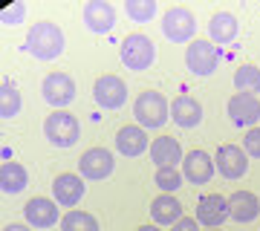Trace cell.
I'll list each match as a JSON object with an SVG mask.
<instances>
[{
    "label": "cell",
    "instance_id": "27",
    "mask_svg": "<svg viewBox=\"0 0 260 231\" xmlns=\"http://www.w3.org/2000/svg\"><path fill=\"white\" fill-rule=\"evenodd\" d=\"M124 15L133 23H148L156 15V0H124Z\"/></svg>",
    "mask_w": 260,
    "mask_h": 231
},
{
    "label": "cell",
    "instance_id": "7",
    "mask_svg": "<svg viewBox=\"0 0 260 231\" xmlns=\"http://www.w3.org/2000/svg\"><path fill=\"white\" fill-rule=\"evenodd\" d=\"M75 81L73 75L67 73H49L47 78H44V84H41V95H44V102L49 104V107H58V110H64V107H70V104L75 102Z\"/></svg>",
    "mask_w": 260,
    "mask_h": 231
},
{
    "label": "cell",
    "instance_id": "16",
    "mask_svg": "<svg viewBox=\"0 0 260 231\" xmlns=\"http://www.w3.org/2000/svg\"><path fill=\"white\" fill-rule=\"evenodd\" d=\"M214 176V159L205 150H191L182 159V179L191 185H208Z\"/></svg>",
    "mask_w": 260,
    "mask_h": 231
},
{
    "label": "cell",
    "instance_id": "26",
    "mask_svg": "<svg viewBox=\"0 0 260 231\" xmlns=\"http://www.w3.org/2000/svg\"><path fill=\"white\" fill-rule=\"evenodd\" d=\"M234 87L237 92H260V70L254 64H243L237 67V73H234Z\"/></svg>",
    "mask_w": 260,
    "mask_h": 231
},
{
    "label": "cell",
    "instance_id": "2",
    "mask_svg": "<svg viewBox=\"0 0 260 231\" xmlns=\"http://www.w3.org/2000/svg\"><path fill=\"white\" fill-rule=\"evenodd\" d=\"M119 58H121V67L124 70H133V73H145L153 67L156 61V46L148 35L142 32H130L119 46Z\"/></svg>",
    "mask_w": 260,
    "mask_h": 231
},
{
    "label": "cell",
    "instance_id": "17",
    "mask_svg": "<svg viewBox=\"0 0 260 231\" xmlns=\"http://www.w3.org/2000/svg\"><path fill=\"white\" fill-rule=\"evenodd\" d=\"M171 121L185 130L200 127V121H203V104L197 102V98H191V95H177L171 102Z\"/></svg>",
    "mask_w": 260,
    "mask_h": 231
},
{
    "label": "cell",
    "instance_id": "20",
    "mask_svg": "<svg viewBox=\"0 0 260 231\" xmlns=\"http://www.w3.org/2000/svg\"><path fill=\"white\" fill-rule=\"evenodd\" d=\"M150 217L153 225H177L182 220V203L174 194H159L150 203Z\"/></svg>",
    "mask_w": 260,
    "mask_h": 231
},
{
    "label": "cell",
    "instance_id": "34",
    "mask_svg": "<svg viewBox=\"0 0 260 231\" xmlns=\"http://www.w3.org/2000/svg\"><path fill=\"white\" fill-rule=\"evenodd\" d=\"M208 231H220V228H208Z\"/></svg>",
    "mask_w": 260,
    "mask_h": 231
},
{
    "label": "cell",
    "instance_id": "11",
    "mask_svg": "<svg viewBox=\"0 0 260 231\" xmlns=\"http://www.w3.org/2000/svg\"><path fill=\"white\" fill-rule=\"evenodd\" d=\"M225 110H229V119L232 124L237 127H254L260 119V98L257 95H251V92H234L229 104H225Z\"/></svg>",
    "mask_w": 260,
    "mask_h": 231
},
{
    "label": "cell",
    "instance_id": "24",
    "mask_svg": "<svg viewBox=\"0 0 260 231\" xmlns=\"http://www.w3.org/2000/svg\"><path fill=\"white\" fill-rule=\"evenodd\" d=\"M20 107H23L20 90L15 87V81L3 78V84H0V119H3V121L15 119V116L20 113Z\"/></svg>",
    "mask_w": 260,
    "mask_h": 231
},
{
    "label": "cell",
    "instance_id": "12",
    "mask_svg": "<svg viewBox=\"0 0 260 231\" xmlns=\"http://www.w3.org/2000/svg\"><path fill=\"white\" fill-rule=\"evenodd\" d=\"M229 217H232L229 196H223V194L200 196V203H197V222L200 225H205V228H220Z\"/></svg>",
    "mask_w": 260,
    "mask_h": 231
},
{
    "label": "cell",
    "instance_id": "22",
    "mask_svg": "<svg viewBox=\"0 0 260 231\" xmlns=\"http://www.w3.org/2000/svg\"><path fill=\"white\" fill-rule=\"evenodd\" d=\"M229 208H232V220L237 222H251L260 214V200L251 191H234L229 196Z\"/></svg>",
    "mask_w": 260,
    "mask_h": 231
},
{
    "label": "cell",
    "instance_id": "31",
    "mask_svg": "<svg viewBox=\"0 0 260 231\" xmlns=\"http://www.w3.org/2000/svg\"><path fill=\"white\" fill-rule=\"evenodd\" d=\"M171 231H200V222L191 220V217H182L177 225H171Z\"/></svg>",
    "mask_w": 260,
    "mask_h": 231
},
{
    "label": "cell",
    "instance_id": "8",
    "mask_svg": "<svg viewBox=\"0 0 260 231\" xmlns=\"http://www.w3.org/2000/svg\"><path fill=\"white\" fill-rule=\"evenodd\" d=\"M93 98L102 110H119L127 102V84L119 75H99L93 84Z\"/></svg>",
    "mask_w": 260,
    "mask_h": 231
},
{
    "label": "cell",
    "instance_id": "15",
    "mask_svg": "<svg viewBox=\"0 0 260 231\" xmlns=\"http://www.w3.org/2000/svg\"><path fill=\"white\" fill-rule=\"evenodd\" d=\"M23 217L32 228H52L55 222H61V211H58L55 200H47V196H35L29 200L26 208H23Z\"/></svg>",
    "mask_w": 260,
    "mask_h": 231
},
{
    "label": "cell",
    "instance_id": "10",
    "mask_svg": "<svg viewBox=\"0 0 260 231\" xmlns=\"http://www.w3.org/2000/svg\"><path fill=\"white\" fill-rule=\"evenodd\" d=\"M214 168L217 174L225 176V179H243L246 171H249V156L246 150L237 148V145H220L217 148V156H214Z\"/></svg>",
    "mask_w": 260,
    "mask_h": 231
},
{
    "label": "cell",
    "instance_id": "32",
    "mask_svg": "<svg viewBox=\"0 0 260 231\" xmlns=\"http://www.w3.org/2000/svg\"><path fill=\"white\" fill-rule=\"evenodd\" d=\"M3 231H32V225H20V222H9V225H3Z\"/></svg>",
    "mask_w": 260,
    "mask_h": 231
},
{
    "label": "cell",
    "instance_id": "9",
    "mask_svg": "<svg viewBox=\"0 0 260 231\" xmlns=\"http://www.w3.org/2000/svg\"><path fill=\"white\" fill-rule=\"evenodd\" d=\"M113 168H116V159H113V153L107 148H90L78 159V176L90 179V182L107 179L113 174Z\"/></svg>",
    "mask_w": 260,
    "mask_h": 231
},
{
    "label": "cell",
    "instance_id": "14",
    "mask_svg": "<svg viewBox=\"0 0 260 231\" xmlns=\"http://www.w3.org/2000/svg\"><path fill=\"white\" fill-rule=\"evenodd\" d=\"M84 26L90 29L93 35H107L116 26V9L107 0H90L84 6Z\"/></svg>",
    "mask_w": 260,
    "mask_h": 231
},
{
    "label": "cell",
    "instance_id": "21",
    "mask_svg": "<svg viewBox=\"0 0 260 231\" xmlns=\"http://www.w3.org/2000/svg\"><path fill=\"white\" fill-rule=\"evenodd\" d=\"M208 35H211L214 44H232L240 35V23L232 12H217L211 20H208Z\"/></svg>",
    "mask_w": 260,
    "mask_h": 231
},
{
    "label": "cell",
    "instance_id": "30",
    "mask_svg": "<svg viewBox=\"0 0 260 231\" xmlns=\"http://www.w3.org/2000/svg\"><path fill=\"white\" fill-rule=\"evenodd\" d=\"M243 150L249 159H260V127H249L243 136Z\"/></svg>",
    "mask_w": 260,
    "mask_h": 231
},
{
    "label": "cell",
    "instance_id": "6",
    "mask_svg": "<svg viewBox=\"0 0 260 231\" xmlns=\"http://www.w3.org/2000/svg\"><path fill=\"white\" fill-rule=\"evenodd\" d=\"M217 64H220V52L211 41H191L185 46V67L200 78H208V75L217 73Z\"/></svg>",
    "mask_w": 260,
    "mask_h": 231
},
{
    "label": "cell",
    "instance_id": "33",
    "mask_svg": "<svg viewBox=\"0 0 260 231\" xmlns=\"http://www.w3.org/2000/svg\"><path fill=\"white\" fill-rule=\"evenodd\" d=\"M136 231H162L159 225H142V228H136Z\"/></svg>",
    "mask_w": 260,
    "mask_h": 231
},
{
    "label": "cell",
    "instance_id": "1",
    "mask_svg": "<svg viewBox=\"0 0 260 231\" xmlns=\"http://www.w3.org/2000/svg\"><path fill=\"white\" fill-rule=\"evenodd\" d=\"M64 46H67L64 32H61V26L52 23V20L32 23L26 41H23V49H26L32 58H38V61H55V58H61Z\"/></svg>",
    "mask_w": 260,
    "mask_h": 231
},
{
    "label": "cell",
    "instance_id": "13",
    "mask_svg": "<svg viewBox=\"0 0 260 231\" xmlns=\"http://www.w3.org/2000/svg\"><path fill=\"white\" fill-rule=\"evenodd\" d=\"M87 194V185H84V176L75 174H58L55 182H52V196L61 208H75V205L84 200Z\"/></svg>",
    "mask_w": 260,
    "mask_h": 231
},
{
    "label": "cell",
    "instance_id": "18",
    "mask_svg": "<svg viewBox=\"0 0 260 231\" xmlns=\"http://www.w3.org/2000/svg\"><path fill=\"white\" fill-rule=\"evenodd\" d=\"M116 150H119L121 156H142L145 150H150L145 127H139V124H124L116 133Z\"/></svg>",
    "mask_w": 260,
    "mask_h": 231
},
{
    "label": "cell",
    "instance_id": "28",
    "mask_svg": "<svg viewBox=\"0 0 260 231\" xmlns=\"http://www.w3.org/2000/svg\"><path fill=\"white\" fill-rule=\"evenodd\" d=\"M153 182H156V188L162 194H174L179 185H182V171H177V168H156Z\"/></svg>",
    "mask_w": 260,
    "mask_h": 231
},
{
    "label": "cell",
    "instance_id": "5",
    "mask_svg": "<svg viewBox=\"0 0 260 231\" xmlns=\"http://www.w3.org/2000/svg\"><path fill=\"white\" fill-rule=\"evenodd\" d=\"M197 32V18L194 12L185 9V6H171L162 18V35L171 41V44H191Z\"/></svg>",
    "mask_w": 260,
    "mask_h": 231
},
{
    "label": "cell",
    "instance_id": "23",
    "mask_svg": "<svg viewBox=\"0 0 260 231\" xmlns=\"http://www.w3.org/2000/svg\"><path fill=\"white\" fill-rule=\"evenodd\" d=\"M26 185H29V174L20 162H3V165H0V191H3V194L15 196V194H20Z\"/></svg>",
    "mask_w": 260,
    "mask_h": 231
},
{
    "label": "cell",
    "instance_id": "29",
    "mask_svg": "<svg viewBox=\"0 0 260 231\" xmlns=\"http://www.w3.org/2000/svg\"><path fill=\"white\" fill-rule=\"evenodd\" d=\"M0 18H3V23H6V26H20V23H23V18H26V3H12V6H3V15H0Z\"/></svg>",
    "mask_w": 260,
    "mask_h": 231
},
{
    "label": "cell",
    "instance_id": "25",
    "mask_svg": "<svg viewBox=\"0 0 260 231\" xmlns=\"http://www.w3.org/2000/svg\"><path fill=\"white\" fill-rule=\"evenodd\" d=\"M58 225H61V231H99V220H95L93 214L78 211V208L67 211Z\"/></svg>",
    "mask_w": 260,
    "mask_h": 231
},
{
    "label": "cell",
    "instance_id": "19",
    "mask_svg": "<svg viewBox=\"0 0 260 231\" xmlns=\"http://www.w3.org/2000/svg\"><path fill=\"white\" fill-rule=\"evenodd\" d=\"M150 159L156 162V168H177L182 162V148H179V142L174 136H159L150 142Z\"/></svg>",
    "mask_w": 260,
    "mask_h": 231
},
{
    "label": "cell",
    "instance_id": "3",
    "mask_svg": "<svg viewBox=\"0 0 260 231\" xmlns=\"http://www.w3.org/2000/svg\"><path fill=\"white\" fill-rule=\"evenodd\" d=\"M133 116H136V124H139V127L156 130L171 119V104H168V98L162 92L145 90V92H139L136 102H133Z\"/></svg>",
    "mask_w": 260,
    "mask_h": 231
},
{
    "label": "cell",
    "instance_id": "4",
    "mask_svg": "<svg viewBox=\"0 0 260 231\" xmlns=\"http://www.w3.org/2000/svg\"><path fill=\"white\" fill-rule=\"evenodd\" d=\"M44 136L52 148H75V142L81 136V124L70 110H55L44 119Z\"/></svg>",
    "mask_w": 260,
    "mask_h": 231
}]
</instances>
